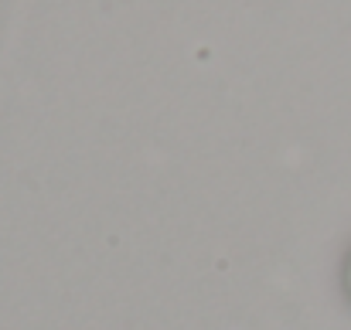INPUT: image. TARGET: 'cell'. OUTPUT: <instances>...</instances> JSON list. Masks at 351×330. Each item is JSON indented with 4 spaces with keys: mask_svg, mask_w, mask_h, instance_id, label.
<instances>
[{
    "mask_svg": "<svg viewBox=\"0 0 351 330\" xmlns=\"http://www.w3.org/2000/svg\"><path fill=\"white\" fill-rule=\"evenodd\" d=\"M348 290H351V262H348Z\"/></svg>",
    "mask_w": 351,
    "mask_h": 330,
    "instance_id": "cell-1",
    "label": "cell"
}]
</instances>
